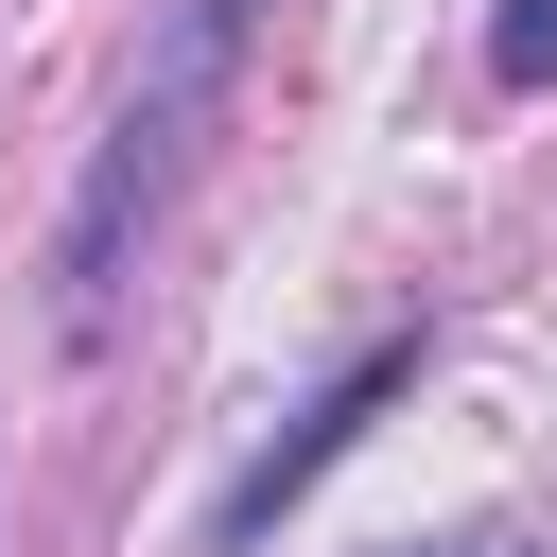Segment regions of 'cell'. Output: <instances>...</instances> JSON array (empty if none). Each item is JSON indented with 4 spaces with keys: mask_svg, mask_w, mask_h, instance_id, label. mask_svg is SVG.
Segmentation results:
<instances>
[{
    "mask_svg": "<svg viewBox=\"0 0 557 557\" xmlns=\"http://www.w3.org/2000/svg\"><path fill=\"white\" fill-rule=\"evenodd\" d=\"M487 70H505V87H557V0H505V17H487Z\"/></svg>",
    "mask_w": 557,
    "mask_h": 557,
    "instance_id": "cell-1",
    "label": "cell"
},
{
    "mask_svg": "<svg viewBox=\"0 0 557 557\" xmlns=\"http://www.w3.org/2000/svg\"><path fill=\"white\" fill-rule=\"evenodd\" d=\"M435 557H522V540H435Z\"/></svg>",
    "mask_w": 557,
    "mask_h": 557,
    "instance_id": "cell-2",
    "label": "cell"
}]
</instances>
